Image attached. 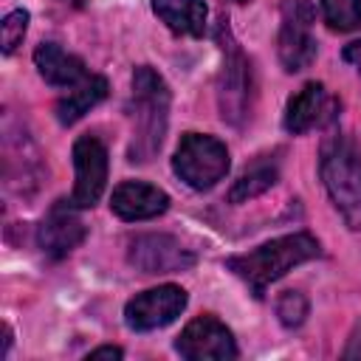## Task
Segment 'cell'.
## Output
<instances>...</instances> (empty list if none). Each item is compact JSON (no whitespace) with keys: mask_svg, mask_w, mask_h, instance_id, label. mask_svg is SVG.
<instances>
[{"mask_svg":"<svg viewBox=\"0 0 361 361\" xmlns=\"http://www.w3.org/2000/svg\"><path fill=\"white\" fill-rule=\"evenodd\" d=\"M319 254H322L319 240L307 231H296V234L271 240V243H265V245H259L248 254L231 257L228 268L251 288L254 296H262L271 282H276L290 268H296V265H302V262H307Z\"/></svg>","mask_w":361,"mask_h":361,"instance_id":"6da1fadb","label":"cell"},{"mask_svg":"<svg viewBox=\"0 0 361 361\" xmlns=\"http://www.w3.org/2000/svg\"><path fill=\"white\" fill-rule=\"evenodd\" d=\"M166 116H169V90L166 82L147 65L133 71V144H130V161L147 164L164 141L166 133Z\"/></svg>","mask_w":361,"mask_h":361,"instance_id":"7a4b0ae2","label":"cell"},{"mask_svg":"<svg viewBox=\"0 0 361 361\" xmlns=\"http://www.w3.org/2000/svg\"><path fill=\"white\" fill-rule=\"evenodd\" d=\"M319 175L341 220L353 231H358L361 228V149L355 147V141L344 135L324 141L322 158H319Z\"/></svg>","mask_w":361,"mask_h":361,"instance_id":"3957f363","label":"cell"},{"mask_svg":"<svg viewBox=\"0 0 361 361\" xmlns=\"http://www.w3.org/2000/svg\"><path fill=\"white\" fill-rule=\"evenodd\" d=\"M175 175L192 189H212L228 172V149L220 138L203 133H186L172 158Z\"/></svg>","mask_w":361,"mask_h":361,"instance_id":"277c9868","label":"cell"},{"mask_svg":"<svg viewBox=\"0 0 361 361\" xmlns=\"http://www.w3.org/2000/svg\"><path fill=\"white\" fill-rule=\"evenodd\" d=\"M313 8L305 0H288L282 6V28H279V62L285 71H305L316 59V39L310 34Z\"/></svg>","mask_w":361,"mask_h":361,"instance_id":"5b68a950","label":"cell"},{"mask_svg":"<svg viewBox=\"0 0 361 361\" xmlns=\"http://www.w3.org/2000/svg\"><path fill=\"white\" fill-rule=\"evenodd\" d=\"M186 307V290L178 285H158L124 305V322L130 330H158L175 322Z\"/></svg>","mask_w":361,"mask_h":361,"instance_id":"8992f818","label":"cell"},{"mask_svg":"<svg viewBox=\"0 0 361 361\" xmlns=\"http://www.w3.org/2000/svg\"><path fill=\"white\" fill-rule=\"evenodd\" d=\"M73 169H76V183L71 192V203L76 209H90L107 186V149L96 135L76 138Z\"/></svg>","mask_w":361,"mask_h":361,"instance_id":"52a82bcc","label":"cell"},{"mask_svg":"<svg viewBox=\"0 0 361 361\" xmlns=\"http://www.w3.org/2000/svg\"><path fill=\"white\" fill-rule=\"evenodd\" d=\"M175 350L189 361H226V358L237 355V344H234L231 330L214 316L192 319L180 330Z\"/></svg>","mask_w":361,"mask_h":361,"instance_id":"ba28073f","label":"cell"},{"mask_svg":"<svg viewBox=\"0 0 361 361\" xmlns=\"http://www.w3.org/2000/svg\"><path fill=\"white\" fill-rule=\"evenodd\" d=\"M127 259L141 274H172L195 265V254L169 234H138L127 248Z\"/></svg>","mask_w":361,"mask_h":361,"instance_id":"9c48e42d","label":"cell"},{"mask_svg":"<svg viewBox=\"0 0 361 361\" xmlns=\"http://www.w3.org/2000/svg\"><path fill=\"white\" fill-rule=\"evenodd\" d=\"M217 99H220V116L228 124H243L248 110H251V65L240 54V48H228L223 71H220V85H217Z\"/></svg>","mask_w":361,"mask_h":361,"instance_id":"30bf717a","label":"cell"},{"mask_svg":"<svg viewBox=\"0 0 361 361\" xmlns=\"http://www.w3.org/2000/svg\"><path fill=\"white\" fill-rule=\"evenodd\" d=\"M76 206L68 200V203H56L48 214H45V220L39 223V228H37V243H39V248L48 254V257H54V259H62V257H68L82 240H85V223L76 217V212H73Z\"/></svg>","mask_w":361,"mask_h":361,"instance_id":"8fae6325","label":"cell"},{"mask_svg":"<svg viewBox=\"0 0 361 361\" xmlns=\"http://www.w3.org/2000/svg\"><path fill=\"white\" fill-rule=\"evenodd\" d=\"M333 118H336V102L330 99L322 82H307L296 96H290L285 107V130L293 135L330 124Z\"/></svg>","mask_w":361,"mask_h":361,"instance_id":"7c38bea8","label":"cell"},{"mask_svg":"<svg viewBox=\"0 0 361 361\" xmlns=\"http://www.w3.org/2000/svg\"><path fill=\"white\" fill-rule=\"evenodd\" d=\"M110 209L121 220H152L169 209V195L141 180H124L113 189Z\"/></svg>","mask_w":361,"mask_h":361,"instance_id":"4fadbf2b","label":"cell"},{"mask_svg":"<svg viewBox=\"0 0 361 361\" xmlns=\"http://www.w3.org/2000/svg\"><path fill=\"white\" fill-rule=\"evenodd\" d=\"M34 65H37L39 76L54 87H73L87 76L85 62L79 56L68 54L65 48H59L56 42H42L34 51Z\"/></svg>","mask_w":361,"mask_h":361,"instance_id":"5bb4252c","label":"cell"},{"mask_svg":"<svg viewBox=\"0 0 361 361\" xmlns=\"http://www.w3.org/2000/svg\"><path fill=\"white\" fill-rule=\"evenodd\" d=\"M152 11L175 34L200 37L206 31L209 11L203 0H152Z\"/></svg>","mask_w":361,"mask_h":361,"instance_id":"9a60e30c","label":"cell"},{"mask_svg":"<svg viewBox=\"0 0 361 361\" xmlns=\"http://www.w3.org/2000/svg\"><path fill=\"white\" fill-rule=\"evenodd\" d=\"M107 96V79L87 73L79 85H73L59 102H56V118L59 124H73L79 121L90 107H96Z\"/></svg>","mask_w":361,"mask_h":361,"instance_id":"2e32d148","label":"cell"},{"mask_svg":"<svg viewBox=\"0 0 361 361\" xmlns=\"http://www.w3.org/2000/svg\"><path fill=\"white\" fill-rule=\"evenodd\" d=\"M276 175H279V166L276 161H254L231 186L228 192V200L231 203H243V200H251L257 195H262L265 189H271L276 183Z\"/></svg>","mask_w":361,"mask_h":361,"instance_id":"e0dca14e","label":"cell"},{"mask_svg":"<svg viewBox=\"0 0 361 361\" xmlns=\"http://www.w3.org/2000/svg\"><path fill=\"white\" fill-rule=\"evenodd\" d=\"M324 23L333 31H358L361 28V0H322Z\"/></svg>","mask_w":361,"mask_h":361,"instance_id":"ac0fdd59","label":"cell"},{"mask_svg":"<svg viewBox=\"0 0 361 361\" xmlns=\"http://www.w3.org/2000/svg\"><path fill=\"white\" fill-rule=\"evenodd\" d=\"M276 316L285 327H299L307 316V299L299 290H285L276 302Z\"/></svg>","mask_w":361,"mask_h":361,"instance_id":"d6986e66","label":"cell"},{"mask_svg":"<svg viewBox=\"0 0 361 361\" xmlns=\"http://www.w3.org/2000/svg\"><path fill=\"white\" fill-rule=\"evenodd\" d=\"M25 28H28V11L14 8L11 14H6V20H3V25H0V45H3V54H11V51L23 42Z\"/></svg>","mask_w":361,"mask_h":361,"instance_id":"ffe728a7","label":"cell"},{"mask_svg":"<svg viewBox=\"0 0 361 361\" xmlns=\"http://www.w3.org/2000/svg\"><path fill=\"white\" fill-rule=\"evenodd\" d=\"M341 56H344V62H350L358 73H361V39H355V42H350L344 51H341Z\"/></svg>","mask_w":361,"mask_h":361,"instance_id":"44dd1931","label":"cell"},{"mask_svg":"<svg viewBox=\"0 0 361 361\" xmlns=\"http://www.w3.org/2000/svg\"><path fill=\"white\" fill-rule=\"evenodd\" d=\"M87 358H90V361H99V358H121V350H118V347H99V350H93Z\"/></svg>","mask_w":361,"mask_h":361,"instance_id":"7402d4cb","label":"cell"},{"mask_svg":"<svg viewBox=\"0 0 361 361\" xmlns=\"http://www.w3.org/2000/svg\"><path fill=\"white\" fill-rule=\"evenodd\" d=\"M234 3H248V0H234Z\"/></svg>","mask_w":361,"mask_h":361,"instance_id":"603a6c76","label":"cell"}]
</instances>
